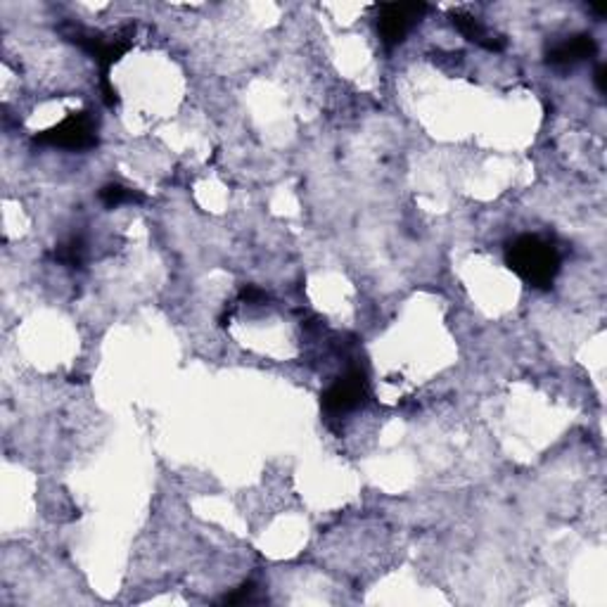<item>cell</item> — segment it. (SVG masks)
<instances>
[{
    "label": "cell",
    "mask_w": 607,
    "mask_h": 607,
    "mask_svg": "<svg viewBox=\"0 0 607 607\" xmlns=\"http://www.w3.org/2000/svg\"><path fill=\"white\" fill-rule=\"evenodd\" d=\"M506 264L529 288L550 289L560 273V252L541 235H520L506 247Z\"/></svg>",
    "instance_id": "cell-1"
},
{
    "label": "cell",
    "mask_w": 607,
    "mask_h": 607,
    "mask_svg": "<svg viewBox=\"0 0 607 607\" xmlns=\"http://www.w3.org/2000/svg\"><path fill=\"white\" fill-rule=\"evenodd\" d=\"M36 143L62 147V150H88L98 145V119L91 112L67 116L58 126L38 133Z\"/></svg>",
    "instance_id": "cell-2"
},
{
    "label": "cell",
    "mask_w": 607,
    "mask_h": 607,
    "mask_svg": "<svg viewBox=\"0 0 607 607\" xmlns=\"http://www.w3.org/2000/svg\"><path fill=\"white\" fill-rule=\"evenodd\" d=\"M427 12L425 3H384L377 15V34L387 48L404 43L413 24Z\"/></svg>",
    "instance_id": "cell-3"
},
{
    "label": "cell",
    "mask_w": 607,
    "mask_h": 607,
    "mask_svg": "<svg viewBox=\"0 0 607 607\" xmlns=\"http://www.w3.org/2000/svg\"><path fill=\"white\" fill-rule=\"evenodd\" d=\"M368 397V382L361 370H349L347 375L340 377L330 390L323 394V411L327 415H344L354 411Z\"/></svg>",
    "instance_id": "cell-4"
},
{
    "label": "cell",
    "mask_w": 607,
    "mask_h": 607,
    "mask_svg": "<svg viewBox=\"0 0 607 607\" xmlns=\"http://www.w3.org/2000/svg\"><path fill=\"white\" fill-rule=\"evenodd\" d=\"M595 52H598L595 38L588 36V34H574V36H567L564 41L553 45L546 58H548L550 65H574V62L593 58Z\"/></svg>",
    "instance_id": "cell-5"
},
{
    "label": "cell",
    "mask_w": 607,
    "mask_h": 607,
    "mask_svg": "<svg viewBox=\"0 0 607 607\" xmlns=\"http://www.w3.org/2000/svg\"><path fill=\"white\" fill-rule=\"evenodd\" d=\"M453 24L458 27V31H461V34L468 38V41H472V43L482 45V48H486V51H493V52L503 51V41H501V38H496V36H492V34H489V29H486L485 24L479 22L477 17L468 15V12H455Z\"/></svg>",
    "instance_id": "cell-6"
},
{
    "label": "cell",
    "mask_w": 607,
    "mask_h": 607,
    "mask_svg": "<svg viewBox=\"0 0 607 607\" xmlns=\"http://www.w3.org/2000/svg\"><path fill=\"white\" fill-rule=\"evenodd\" d=\"M100 200L105 207H122V204H138L143 202L145 197L138 193V190H130L126 185H119V183H109L100 190Z\"/></svg>",
    "instance_id": "cell-7"
},
{
    "label": "cell",
    "mask_w": 607,
    "mask_h": 607,
    "mask_svg": "<svg viewBox=\"0 0 607 607\" xmlns=\"http://www.w3.org/2000/svg\"><path fill=\"white\" fill-rule=\"evenodd\" d=\"M55 259L72 268L81 266V261H83V242H81L79 238H72L69 242H62V245L58 247V252H55Z\"/></svg>",
    "instance_id": "cell-8"
},
{
    "label": "cell",
    "mask_w": 607,
    "mask_h": 607,
    "mask_svg": "<svg viewBox=\"0 0 607 607\" xmlns=\"http://www.w3.org/2000/svg\"><path fill=\"white\" fill-rule=\"evenodd\" d=\"M254 593H256V586L249 581V584L242 586L238 593L228 595V598H225V603H228V605H238V603H254V600H256L254 598Z\"/></svg>",
    "instance_id": "cell-9"
},
{
    "label": "cell",
    "mask_w": 607,
    "mask_h": 607,
    "mask_svg": "<svg viewBox=\"0 0 607 607\" xmlns=\"http://www.w3.org/2000/svg\"><path fill=\"white\" fill-rule=\"evenodd\" d=\"M595 86H598L600 93H605V65H600L595 69Z\"/></svg>",
    "instance_id": "cell-10"
},
{
    "label": "cell",
    "mask_w": 607,
    "mask_h": 607,
    "mask_svg": "<svg viewBox=\"0 0 607 607\" xmlns=\"http://www.w3.org/2000/svg\"><path fill=\"white\" fill-rule=\"evenodd\" d=\"M591 10L595 12L598 17H603L607 12V5H591Z\"/></svg>",
    "instance_id": "cell-11"
}]
</instances>
